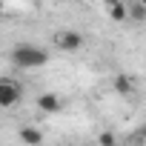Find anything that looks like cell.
Segmentation results:
<instances>
[{
	"mask_svg": "<svg viewBox=\"0 0 146 146\" xmlns=\"http://www.w3.org/2000/svg\"><path fill=\"white\" fill-rule=\"evenodd\" d=\"M12 63H17L20 69H37L49 63V52L35 43H17L12 49Z\"/></svg>",
	"mask_w": 146,
	"mask_h": 146,
	"instance_id": "6da1fadb",
	"label": "cell"
},
{
	"mask_svg": "<svg viewBox=\"0 0 146 146\" xmlns=\"http://www.w3.org/2000/svg\"><path fill=\"white\" fill-rule=\"evenodd\" d=\"M54 46L60 52H78L83 46V35L80 32H72V29H63V32L54 35Z\"/></svg>",
	"mask_w": 146,
	"mask_h": 146,
	"instance_id": "7a4b0ae2",
	"label": "cell"
},
{
	"mask_svg": "<svg viewBox=\"0 0 146 146\" xmlns=\"http://www.w3.org/2000/svg\"><path fill=\"white\" fill-rule=\"evenodd\" d=\"M17 100H20L17 83H15V80H3V83H0V106H3V109H12Z\"/></svg>",
	"mask_w": 146,
	"mask_h": 146,
	"instance_id": "3957f363",
	"label": "cell"
},
{
	"mask_svg": "<svg viewBox=\"0 0 146 146\" xmlns=\"http://www.w3.org/2000/svg\"><path fill=\"white\" fill-rule=\"evenodd\" d=\"M20 140L26 146H40L43 143V132L37 126H20Z\"/></svg>",
	"mask_w": 146,
	"mask_h": 146,
	"instance_id": "277c9868",
	"label": "cell"
},
{
	"mask_svg": "<svg viewBox=\"0 0 146 146\" xmlns=\"http://www.w3.org/2000/svg\"><path fill=\"white\" fill-rule=\"evenodd\" d=\"M37 109H43V112L54 115V112H60V98H57V95H52V92H46V95H40V98H37Z\"/></svg>",
	"mask_w": 146,
	"mask_h": 146,
	"instance_id": "5b68a950",
	"label": "cell"
},
{
	"mask_svg": "<svg viewBox=\"0 0 146 146\" xmlns=\"http://www.w3.org/2000/svg\"><path fill=\"white\" fill-rule=\"evenodd\" d=\"M112 86H115L117 95H132V78H129V75H115Z\"/></svg>",
	"mask_w": 146,
	"mask_h": 146,
	"instance_id": "8992f818",
	"label": "cell"
},
{
	"mask_svg": "<svg viewBox=\"0 0 146 146\" xmlns=\"http://www.w3.org/2000/svg\"><path fill=\"white\" fill-rule=\"evenodd\" d=\"M109 17L120 23V20H126V17H129V9H126L123 3H115V6H109Z\"/></svg>",
	"mask_w": 146,
	"mask_h": 146,
	"instance_id": "52a82bcc",
	"label": "cell"
},
{
	"mask_svg": "<svg viewBox=\"0 0 146 146\" xmlns=\"http://www.w3.org/2000/svg\"><path fill=\"white\" fill-rule=\"evenodd\" d=\"M98 143H100V146H117L115 132H100V135H98Z\"/></svg>",
	"mask_w": 146,
	"mask_h": 146,
	"instance_id": "ba28073f",
	"label": "cell"
},
{
	"mask_svg": "<svg viewBox=\"0 0 146 146\" xmlns=\"http://www.w3.org/2000/svg\"><path fill=\"white\" fill-rule=\"evenodd\" d=\"M132 17H137V20H146V3H143V0H140V6H137V3L132 6Z\"/></svg>",
	"mask_w": 146,
	"mask_h": 146,
	"instance_id": "9c48e42d",
	"label": "cell"
},
{
	"mask_svg": "<svg viewBox=\"0 0 146 146\" xmlns=\"http://www.w3.org/2000/svg\"><path fill=\"white\" fill-rule=\"evenodd\" d=\"M103 3H106V6H115V3H120V0H103Z\"/></svg>",
	"mask_w": 146,
	"mask_h": 146,
	"instance_id": "30bf717a",
	"label": "cell"
},
{
	"mask_svg": "<svg viewBox=\"0 0 146 146\" xmlns=\"http://www.w3.org/2000/svg\"><path fill=\"white\" fill-rule=\"evenodd\" d=\"M143 3H146V0H143Z\"/></svg>",
	"mask_w": 146,
	"mask_h": 146,
	"instance_id": "8fae6325",
	"label": "cell"
}]
</instances>
